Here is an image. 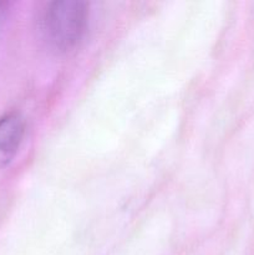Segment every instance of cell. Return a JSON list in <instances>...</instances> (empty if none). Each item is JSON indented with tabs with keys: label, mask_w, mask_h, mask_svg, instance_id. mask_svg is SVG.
<instances>
[{
	"label": "cell",
	"mask_w": 254,
	"mask_h": 255,
	"mask_svg": "<svg viewBox=\"0 0 254 255\" xmlns=\"http://www.w3.org/2000/svg\"><path fill=\"white\" fill-rule=\"evenodd\" d=\"M25 133V121L17 112L0 119V169L5 168L19 151Z\"/></svg>",
	"instance_id": "obj_2"
},
{
	"label": "cell",
	"mask_w": 254,
	"mask_h": 255,
	"mask_svg": "<svg viewBox=\"0 0 254 255\" xmlns=\"http://www.w3.org/2000/svg\"><path fill=\"white\" fill-rule=\"evenodd\" d=\"M87 15V4L84 1L51 2L44 15V32L50 46L62 52L74 49L85 34Z\"/></svg>",
	"instance_id": "obj_1"
}]
</instances>
